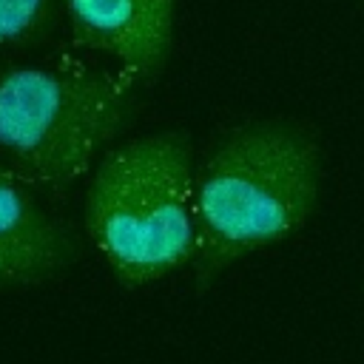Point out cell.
Here are the masks:
<instances>
[{"label": "cell", "instance_id": "cell-5", "mask_svg": "<svg viewBox=\"0 0 364 364\" xmlns=\"http://www.w3.org/2000/svg\"><path fill=\"white\" fill-rule=\"evenodd\" d=\"M68 256L65 233L28 199L17 179L0 173V284L51 276Z\"/></svg>", "mask_w": 364, "mask_h": 364}, {"label": "cell", "instance_id": "cell-1", "mask_svg": "<svg viewBox=\"0 0 364 364\" xmlns=\"http://www.w3.org/2000/svg\"><path fill=\"white\" fill-rule=\"evenodd\" d=\"M316 191L318 154L304 134L259 125L230 136L193 185L199 276L299 230L316 205Z\"/></svg>", "mask_w": 364, "mask_h": 364}, {"label": "cell", "instance_id": "cell-3", "mask_svg": "<svg viewBox=\"0 0 364 364\" xmlns=\"http://www.w3.org/2000/svg\"><path fill=\"white\" fill-rule=\"evenodd\" d=\"M134 80V71L0 68V173L43 188L71 185L119 128Z\"/></svg>", "mask_w": 364, "mask_h": 364}, {"label": "cell", "instance_id": "cell-2", "mask_svg": "<svg viewBox=\"0 0 364 364\" xmlns=\"http://www.w3.org/2000/svg\"><path fill=\"white\" fill-rule=\"evenodd\" d=\"M85 230L128 287L193 256V176L188 142L145 136L111 151L88 188Z\"/></svg>", "mask_w": 364, "mask_h": 364}, {"label": "cell", "instance_id": "cell-6", "mask_svg": "<svg viewBox=\"0 0 364 364\" xmlns=\"http://www.w3.org/2000/svg\"><path fill=\"white\" fill-rule=\"evenodd\" d=\"M51 0H0V46H20L48 28Z\"/></svg>", "mask_w": 364, "mask_h": 364}, {"label": "cell", "instance_id": "cell-4", "mask_svg": "<svg viewBox=\"0 0 364 364\" xmlns=\"http://www.w3.org/2000/svg\"><path fill=\"white\" fill-rule=\"evenodd\" d=\"M74 43L105 51L136 77L154 74L173 34V0H65Z\"/></svg>", "mask_w": 364, "mask_h": 364}]
</instances>
